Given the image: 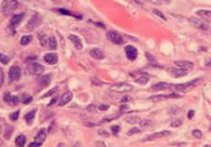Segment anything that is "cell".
<instances>
[{"mask_svg": "<svg viewBox=\"0 0 211 147\" xmlns=\"http://www.w3.org/2000/svg\"><path fill=\"white\" fill-rule=\"evenodd\" d=\"M201 81L202 80L200 78H196V79H193V80L186 82V83H181V84H178V85H174L173 84V86H172V87L170 90L186 92V91H189L192 90L193 87H195L196 86H198Z\"/></svg>", "mask_w": 211, "mask_h": 147, "instance_id": "obj_1", "label": "cell"}, {"mask_svg": "<svg viewBox=\"0 0 211 147\" xmlns=\"http://www.w3.org/2000/svg\"><path fill=\"white\" fill-rule=\"evenodd\" d=\"M19 7V2L17 0H4L1 5V10L4 15H10Z\"/></svg>", "mask_w": 211, "mask_h": 147, "instance_id": "obj_2", "label": "cell"}, {"mask_svg": "<svg viewBox=\"0 0 211 147\" xmlns=\"http://www.w3.org/2000/svg\"><path fill=\"white\" fill-rule=\"evenodd\" d=\"M110 90L117 93H125L133 90V86L128 83H117V84L111 85L110 87Z\"/></svg>", "mask_w": 211, "mask_h": 147, "instance_id": "obj_3", "label": "cell"}, {"mask_svg": "<svg viewBox=\"0 0 211 147\" xmlns=\"http://www.w3.org/2000/svg\"><path fill=\"white\" fill-rule=\"evenodd\" d=\"M27 72L32 75H41L44 72V66L38 63H31L27 66Z\"/></svg>", "mask_w": 211, "mask_h": 147, "instance_id": "obj_4", "label": "cell"}, {"mask_svg": "<svg viewBox=\"0 0 211 147\" xmlns=\"http://www.w3.org/2000/svg\"><path fill=\"white\" fill-rule=\"evenodd\" d=\"M181 95L176 93V92H172V93H169V94H161V95H154V96H151L150 97L149 99L154 103H158V102H162V101H164V100H169V99H179L180 98Z\"/></svg>", "mask_w": 211, "mask_h": 147, "instance_id": "obj_5", "label": "cell"}, {"mask_svg": "<svg viewBox=\"0 0 211 147\" xmlns=\"http://www.w3.org/2000/svg\"><path fill=\"white\" fill-rule=\"evenodd\" d=\"M41 21H42V20H41L40 15L38 14V13H35V14L31 17V19L29 20V21L27 22L26 28L28 29V30L32 31V30H34L35 28L38 27V26L41 23Z\"/></svg>", "mask_w": 211, "mask_h": 147, "instance_id": "obj_6", "label": "cell"}, {"mask_svg": "<svg viewBox=\"0 0 211 147\" xmlns=\"http://www.w3.org/2000/svg\"><path fill=\"white\" fill-rule=\"evenodd\" d=\"M171 135V131L169 130H162V131H159V132H155V133H152V134H150L148 135L146 138H144L142 141H155V140H158V139H161V138H164V137H167Z\"/></svg>", "mask_w": 211, "mask_h": 147, "instance_id": "obj_7", "label": "cell"}, {"mask_svg": "<svg viewBox=\"0 0 211 147\" xmlns=\"http://www.w3.org/2000/svg\"><path fill=\"white\" fill-rule=\"evenodd\" d=\"M23 17H24V13L15 14V15H13L11 17V19L10 21V31L12 32V34H15V28L23 21Z\"/></svg>", "mask_w": 211, "mask_h": 147, "instance_id": "obj_8", "label": "cell"}, {"mask_svg": "<svg viewBox=\"0 0 211 147\" xmlns=\"http://www.w3.org/2000/svg\"><path fill=\"white\" fill-rule=\"evenodd\" d=\"M107 37H108V39H109L110 42H112V43L115 44V45H122L123 42H124L122 37L120 34H118L117 32H115V31H110V32H109V33L107 34Z\"/></svg>", "mask_w": 211, "mask_h": 147, "instance_id": "obj_9", "label": "cell"}, {"mask_svg": "<svg viewBox=\"0 0 211 147\" xmlns=\"http://www.w3.org/2000/svg\"><path fill=\"white\" fill-rule=\"evenodd\" d=\"M22 73H21V69L19 66H11L10 71H9V77H10V82H16L19 81L21 78Z\"/></svg>", "mask_w": 211, "mask_h": 147, "instance_id": "obj_10", "label": "cell"}, {"mask_svg": "<svg viewBox=\"0 0 211 147\" xmlns=\"http://www.w3.org/2000/svg\"><path fill=\"white\" fill-rule=\"evenodd\" d=\"M125 54H126V57H127V59L129 61H131V62H133V61H134L135 59L137 58V49L134 48V47H133V46H131V45H128V46H126L125 47Z\"/></svg>", "mask_w": 211, "mask_h": 147, "instance_id": "obj_11", "label": "cell"}, {"mask_svg": "<svg viewBox=\"0 0 211 147\" xmlns=\"http://www.w3.org/2000/svg\"><path fill=\"white\" fill-rule=\"evenodd\" d=\"M168 73L176 78H180V77H184L188 75V71L184 69H177V68H168L167 69Z\"/></svg>", "mask_w": 211, "mask_h": 147, "instance_id": "obj_12", "label": "cell"}, {"mask_svg": "<svg viewBox=\"0 0 211 147\" xmlns=\"http://www.w3.org/2000/svg\"><path fill=\"white\" fill-rule=\"evenodd\" d=\"M190 21L192 22V24L199 29H202V30H206L208 28V22L206 21H204L202 19H196V18H192L190 19Z\"/></svg>", "mask_w": 211, "mask_h": 147, "instance_id": "obj_13", "label": "cell"}, {"mask_svg": "<svg viewBox=\"0 0 211 147\" xmlns=\"http://www.w3.org/2000/svg\"><path fill=\"white\" fill-rule=\"evenodd\" d=\"M3 100L10 106H14L19 103V98L17 96H12L10 93H6L3 97Z\"/></svg>", "mask_w": 211, "mask_h": 147, "instance_id": "obj_14", "label": "cell"}, {"mask_svg": "<svg viewBox=\"0 0 211 147\" xmlns=\"http://www.w3.org/2000/svg\"><path fill=\"white\" fill-rule=\"evenodd\" d=\"M173 86V84H170V83H166V82H159V83H156L154 84L151 89L153 91H163V90H167V89H171Z\"/></svg>", "mask_w": 211, "mask_h": 147, "instance_id": "obj_15", "label": "cell"}, {"mask_svg": "<svg viewBox=\"0 0 211 147\" xmlns=\"http://www.w3.org/2000/svg\"><path fill=\"white\" fill-rule=\"evenodd\" d=\"M72 99H73V93L71 91H66L60 98V102H59V104L58 105L59 106H64V105L67 104Z\"/></svg>", "mask_w": 211, "mask_h": 147, "instance_id": "obj_16", "label": "cell"}, {"mask_svg": "<svg viewBox=\"0 0 211 147\" xmlns=\"http://www.w3.org/2000/svg\"><path fill=\"white\" fill-rule=\"evenodd\" d=\"M174 63H175V65H177L180 68L187 70V71L192 69V67H193V64L190 61H175Z\"/></svg>", "mask_w": 211, "mask_h": 147, "instance_id": "obj_17", "label": "cell"}, {"mask_svg": "<svg viewBox=\"0 0 211 147\" xmlns=\"http://www.w3.org/2000/svg\"><path fill=\"white\" fill-rule=\"evenodd\" d=\"M68 38L70 39V41H71L74 45V47L78 49V50H81L83 46H82V43H81V40L79 37L75 36V35H70L68 37Z\"/></svg>", "mask_w": 211, "mask_h": 147, "instance_id": "obj_18", "label": "cell"}, {"mask_svg": "<svg viewBox=\"0 0 211 147\" xmlns=\"http://www.w3.org/2000/svg\"><path fill=\"white\" fill-rule=\"evenodd\" d=\"M44 61L51 65H53L57 63L58 61V57L56 53H48L44 56Z\"/></svg>", "mask_w": 211, "mask_h": 147, "instance_id": "obj_19", "label": "cell"}, {"mask_svg": "<svg viewBox=\"0 0 211 147\" xmlns=\"http://www.w3.org/2000/svg\"><path fill=\"white\" fill-rule=\"evenodd\" d=\"M90 55L92 58L95 59V60H103L105 59V54L102 50L99 48H93L90 50Z\"/></svg>", "mask_w": 211, "mask_h": 147, "instance_id": "obj_20", "label": "cell"}, {"mask_svg": "<svg viewBox=\"0 0 211 147\" xmlns=\"http://www.w3.org/2000/svg\"><path fill=\"white\" fill-rule=\"evenodd\" d=\"M51 80H52V78H51V76L49 75H39V77L38 78V83L40 85L41 87H48L50 85Z\"/></svg>", "mask_w": 211, "mask_h": 147, "instance_id": "obj_21", "label": "cell"}, {"mask_svg": "<svg viewBox=\"0 0 211 147\" xmlns=\"http://www.w3.org/2000/svg\"><path fill=\"white\" fill-rule=\"evenodd\" d=\"M58 13L60 14H63V15H68V16H72L76 19H79V20H81L82 19V16L80 15V14H77V13H73L71 11H69L68 10H65V9H57L56 10Z\"/></svg>", "mask_w": 211, "mask_h": 147, "instance_id": "obj_22", "label": "cell"}, {"mask_svg": "<svg viewBox=\"0 0 211 147\" xmlns=\"http://www.w3.org/2000/svg\"><path fill=\"white\" fill-rule=\"evenodd\" d=\"M45 140H46V131H45V130L42 129L39 131V133L36 137V141L39 142L40 145H42V143L45 141Z\"/></svg>", "mask_w": 211, "mask_h": 147, "instance_id": "obj_23", "label": "cell"}, {"mask_svg": "<svg viewBox=\"0 0 211 147\" xmlns=\"http://www.w3.org/2000/svg\"><path fill=\"white\" fill-rule=\"evenodd\" d=\"M36 113H37V109H33L32 111H30L26 115H25V120H26V123L28 125H31L34 121V118H35V115H36Z\"/></svg>", "mask_w": 211, "mask_h": 147, "instance_id": "obj_24", "label": "cell"}, {"mask_svg": "<svg viewBox=\"0 0 211 147\" xmlns=\"http://www.w3.org/2000/svg\"><path fill=\"white\" fill-rule=\"evenodd\" d=\"M196 15L203 18V19H211V11L210 10H201L196 11Z\"/></svg>", "mask_w": 211, "mask_h": 147, "instance_id": "obj_25", "label": "cell"}, {"mask_svg": "<svg viewBox=\"0 0 211 147\" xmlns=\"http://www.w3.org/2000/svg\"><path fill=\"white\" fill-rule=\"evenodd\" d=\"M145 56L147 57L148 61H149L150 63H151V64H152V66L161 67V66H159V65H156V64H157V60H156V58H155V57H153L151 53H149V52H145Z\"/></svg>", "mask_w": 211, "mask_h": 147, "instance_id": "obj_26", "label": "cell"}, {"mask_svg": "<svg viewBox=\"0 0 211 147\" xmlns=\"http://www.w3.org/2000/svg\"><path fill=\"white\" fill-rule=\"evenodd\" d=\"M13 132V129L11 126L10 125H6V128H5V138L7 140H10V136Z\"/></svg>", "mask_w": 211, "mask_h": 147, "instance_id": "obj_27", "label": "cell"}, {"mask_svg": "<svg viewBox=\"0 0 211 147\" xmlns=\"http://www.w3.org/2000/svg\"><path fill=\"white\" fill-rule=\"evenodd\" d=\"M25 141H26L25 137H24L23 135H20V136L17 137V139H16V141H15V143H16L17 146L21 147V146H23V145H24Z\"/></svg>", "mask_w": 211, "mask_h": 147, "instance_id": "obj_28", "label": "cell"}, {"mask_svg": "<svg viewBox=\"0 0 211 147\" xmlns=\"http://www.w3.org/2000/svg\"><path fill=\"white\" fill-rule=\"evenodd\" d=\"M49 48L53 50L57 48V41L54 37H52L49 38Z\"/></svg>", "mask_w": 211, "mask_h": 147, "instance_id": "obj_29", "label": "cell"}, {"mask_svg": "<svg viewBox=\"0 0 211 147\" xmlns=\"http://www.w3.org/2000/svg\"><path fill=\"white\" fill-rule=\"evenodd\" d=\"M32 96L31 95H28V94H23L22 97H21V102L24 104H28L32 102Z\"/></svg>", "mask_w": 211, "mask_h": 147, "instance_id": "obj_30", "label": "cell"}, {"mask_svg": "<svg viewBox=\"0 0 211 147\" xmlns=\"http://www.w3.org/2000/svg\"><path fill=\"white\" fill-rule=\"evenodd\" d=\"M31 41H32V36H23L21 38V45L23 46L28 45Z\"/></svg>", "mask_w": 211, "mask_h": 147, "instance_id": "obj_31", "label": "cell"}, {"mask_svg": "<svg viewBox=\"0 0 211 147\" xmlns=\"http://www.w3.org/2000/svg\"><path fill=\"white\" fill-rule=\"evenodd\" d=\"M149 81V77L148 75H145V76H142V77H139L137 79H134V82H136L137 84H140V85H145L147 84Z\"/></svg>", "mask_w": 211, "mask_h": 147, "instance_id": "obj_32", "label": "cell"}, {"mask_svg": "<svg viewBox=\"0 0 211 147\" xmlns=\"http://www.w3.org/2000/svg\"><path fill=\"white\" fill-rule=\"evenodd\" d=\"M39 42H40V44H41V46H46V44H47V37H46V35H44V34H39Z\"/></svg>", "mask_w": 211, "mask_h": 147, "instance_id": "obj_33", "label": "cell"}, {"mask_svg": "<svg viewBox=\"0 0 211 147\" xmlns=\"http://www.w3.org/2000/svg\"><path fill=\"white\" fill-rule=\"evenodd\" d=\"M192 135L193 138H195V139H201V138L203 137V133H202V131L199 130H194L192 132Z\"/></svg>", "mask_w": 211, "mask_h": 147, "instance_id": "obj_34", "label": "cell"}, {"mask_svg": "<svg viewBox=\"0 0 211 147\" xmlns=\"http://www.w3.org/2000/svg\"><path fill=\"white\" fill-rule=\"evenodd\" d=\"M0 63L3 64H9V58L7 56H5L4 54L0 53Z\"/></svg>", "mask_w": 211, "mask_h": 147, "instance_id": "obj_35", "label": "cell"}, {"mask_svg": "<svg viewBox=\"0 0 211 147\" xmlns=\"http://www.w3.org/2000/svg\"><path fill=\"white\" fill-rule=\"evenodd\" d=\"M140 132H141V130H139V129H137V128H133V129H131V130L127 132V135L132 136V135H134V134H137V133H140Z\"/></svg>", "mask_w": 211, "mask_h": 147, "instance_id": "obj_36", "label": "cell"}, {"mask_svg": "<svg viewBox=\"0 0 211 147\" xmlns=\"http://www.w3.org/2000/svg\"><path fill=\"white\" fill-rule=\"evenodd\" d=\"M4 79H5V75H4V71L3 69L0 67V87H1L4 84Z\"/></svg>", "mask_w": 211, "mask_h": 147, "instance_id": "obj_37", "label": "cell"}, {"mask_svg": "<svg viewBox=\"0 0 211 147\" xmlns=\"http://www.w3.org/2000/svg\"><path fill=\"white\" fill-rule=\"evenodd\" d=\"M181 125H182V121L180 120V119L176 120V121H173V122L171 123V127H173V128H179V127H180Z\"/></svg>", "mask_w": 211, "mask_h": 147, "instance_id": "obj_38", "label": "cell"}, {"mask_svg": "<svg viewBox=\"0 0 211 147\" xmlns=\"http://www.w3.org/2000/svg\"><path fill=\"white\" fill-rule=\"evenodd\" d=\"M138 120H139V118H138V117H136V116H134V117H129V118H127V119H126L127 123H130V124L136 123Z\"/></svg>", "mask_w": 211, "mask_h": 147, "instance_id": "obj_39", "label": "cell"}, {"mask_svg": "<svg viewBox=\"0 0 211 147\" xmlns=\"http://www.w3.org/2000/svg\"><path fill=\"white\" fill-rule=\"evenodd\" d=\"M91 83H92V85H93V86H98V87L105 85L104 82H102V81H100V80H98V79H93V80L91 81Z\"/></svg>", "mask_w": 211, "mask_h": 147, "instance_id": "obj_40", "label": "cell"}, {"mask_svg": "<svg viewBox=\"0 0 211 147\" xmlns=\"http://www.w3.org/2000/svg\"><path fill=\"white\" fill-rule=\"evenodd\" d=\"M153 12H154V14L155 15H157L158 17H160L161 19H163V21H166V18H165V16L163 15V12H161V11H159V10H153Z\"/></svg>", "mask_w": 211, "mask_h": 147, "instance_id": "obj_41", "label": "cell"}, {"mask_svg": "<svg viewBox=\"0 0 211 147\" xmlns=\"http://www.w3.org/2000/svg\"><path fill=\"white\" fill-rule=\"evenodd\" d=\"M18 117H19V112L12 113V114H10V118L12 121H16V120L18 119Z\"/></svg>", "mask_w": 211, "mask_h": 147, "instance_id": "obj_42", "label": "cell"}, {"mask_svg": "<svg viewBox=\"0 0 211 147\" xmlns=\"http://www.w3.org/2000/svg\"><path fill=\"white\" fill-rule=\"evenodd\" d=\"M111 131L113 135H118L119 131H120V126H112L111 127Z\"/></svg>", "mask_w": 211, "mask_h": 147, "instance_id": "obj_43", "label": "cell"}, {"mask_svg": "<svg viewBox=\"0 0 211 147\" xmlns=\"http://www.w3.org/2000/svg\"><path fill=\"white\" fill-rule=\"evenodd\" d=\"M99 109H100L101 111H107V110L110 109V105H109V104H101V105L99 106Z\"/></svg>", "mask_w": 211, "mask_h": 147, "instance_id": "obj_44", "label": "cell"}, {"mask_svg": "<svg viewBox=\"0 0 211 147\" xmlns=\"http://www.w3.org/2000/svg\"><path fill=\"white\" fill-rule=\"evenodd\" d=\"M58 99H59V98H57V97H56V98H53V99H52V101L50 103V104H49V105H50V106H52V105H54V104L58 105V104H59V103H58Z\"/></svg>", "mask_w": 211, "mask_h": 147, "instance_id": "obj_45", "label": "cell"}, {"mask_svg": "<svg viewBox=\"0 0 211 147\" xmlns=\"http://www.w3.org/2000/svg\"><path fill=\"white\" fill-rule=\"evenodd\" d=\"M132 100V98H131V96H124L122 99V103H126V102H130Z\"/></svg>", "mask_w": 211, "mask_h": 147, "instance_id": "obj_46", "label": "cell"}, {"mask_svg": "<svg viewBox=\"0 0 211 147\" xmlns=\"http://www.w3.org/2000/svg\"><path fill=\"white\" fill-rule=\"evenodd\" d=\"M57 91V87H53V89H52V91H50V92H49V93H47V94H45V95H44V96H43V97H48V96H50V95H52V94H53V93H54V92H55V91Z\"/></svg>", "mask_w": 211, "mask_h": 147, "instance_id": "obj_47", "label": "cell"}, {"mask_svg": "<svg viewBox=\"0 0 211 147\" xmlns=\"http://www.w3.org/2000/svg\"><path fill=\"white\" fill-rule=\"evenodd\" d=\"M194 111L193 110H191V111H189V113H188V118L189 119H192V117H193V115H194Z\"/></svg>", "mask_w": 211, "mask_h": 147, "instance_id": "obj_48", "label": "cell"}, {"mask_svg": "<svg viewBox=\"0 0 211 147\" xmlns=\"http://www.w3.org/2000/svg\"><path fill=\"white\" fill-rule=\"evenodd\" d=\"M149 124H151V121L150 120H142V121H140V125L141 126H147V125H149Z\"/></svg>", "mask_w": 211, "mask_h": 147, "instance_id": "obj_49", "label": "cell"}, {"mask_svg": "<svg viewBox=\"0 0 211 147\" xmlns=\"http://www.w3.org/2000/svg\"><path fill=\"white\" fill-rule=\"evenodd\" d=\"M126 110H128V106L127 105H122L121 108H120V113H123Z\"/></svg>", "mask_w": 211, "mask_h": 147, "instance_id": "obj_50", "label": "cell"}, {"mask_svg": "<svg viewBox=\"0 0 211 147\" xmlns=\"http://www.w3.org/2000/svg\"><path fill=\"white\" fill-rule=\"evenodd\" d=\"M30 147H33V146H36V147H39V146H41L39 142H37V141H35V142H32L30 145H29Z\"/></svg>", "mask_w": 211, "mask_h": 147, "instance_id": "obj_51", "label": "cell"}, {"mask_svg": "<svg viewBox=\"0 0 211 147\" xmlns=\"http://www.w3.org/2000/svg\"><path fill=\"white\" fill-rule=\"evenodd\" d=\"M205 67H211V59H210V60H208L206 63H205Z\"/></svg>", "mask_w": 211, "mask_h": 147, "instance_id": "obj_52", "label": "cell"}, {"mask_svg": "<svg viewBox=\"0 0 211 147\" xmlns=\"http://www.w3.org/2000/svg\"><path fill=\"white\" fill-rule=\"evenodd\" d=\"M95 145L96 146H106V144H104V142L103 141H96V143H95Z\"/></svg>", "mask_w": 211, "mask_h": 147, "instance_id": "obj_53", "label": "cell"}, {"mask_svg": "<svg viewBox=\"0 0 211 147\" xmlns=\"http://www.w3.org/2000/svg\"><path fill=\"white\" fill-rule=\"evenodd\" d=\"M94 24L96 25V26H99V27H102V28H105V25L103 24V23H101V22H94Z\"/></svg>", "mask_w": 211, "mask_h": 147, "instance_id": "obj_54", "label": "cell"}, {"mask_svg": "<svg viewBox=\"0 0 211 147\" xmlns=\"http://www.w3.org/2000/svg\"><path fill=\"white\" fill-rule=\"evenodd\" d=\"M172 145H175V146H181V145H186V143L185 142H182V143H174V144H172Z\"/></svg>", "mask_w": 211, "mask_h": 147, "instance_id": "obj_55", "label": "cell"}, {"mask_svg": "<svg viewBox=\"0 0 211 147\" xmlns=\"http://www.w3.org/2000/svg\"><path fill=\"white\" fill-rule=\"evenodd\" d=\"M0 145H2V141H0Z\"/></svg>", "mask_w": 211, "mask_h": 147, "instance_id": "obj_56", "label": "cell"}, {"mask_svg": "<svg viewBox=\"0 0 211 147\" xmlns=\"http://www.w3.org/2000/svg\"><path fill=\"white\" fill-rule=\"evenodd\" d=\"M53 1H56V0H53Z\"/></svg>", "mask_w": 211, "mask_h": 147, "instance_id": "obj_57", "label": "cell"}]
</instances>
